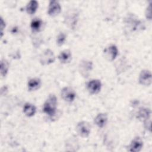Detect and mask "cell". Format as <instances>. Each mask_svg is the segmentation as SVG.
Segmentation results:
<instances>
[{"label":"cell","mask_w":152,"mask_h":152,"mask_svg":"<svg viewBox=\"0 0 152 152\" xmlns=\"http://www.w3.org/2000/svg\"><path fill=\"white\" fill-rule=\"evenodd\" d=\"M57 98L54 94H50L43 104V112L49 117L52 118L56 113Z\"/></svg>","instance_id":"6da1fadb"},{"label":"cell","mask_w":152,"mask_h":152,"mask_svg":"<svg viewBox=\"0 0 152 152\" xmlns=\"http://www.w3.org/2000/svg\"><path fill=\"white\" fill-rule=\"evenodd\" d=\"M78 20V12L77 9H69L66 12L64 17L65 24L70 28L74 29Z\"/></svg>","instance_id":"7a4b0ae2"},{"label":"cell","mask_w":152,"mask_h":152,"mask_svg":"<svg viewBox=\"0 0 152 152\" xmlns=\"http://www.w3.org/2000/svg\"><path fill=\"white\" fill-rule=\"evenodd\" d=\"M55 60V56L52 50L49 49L45 50L40 55L39 61L43 65L53 63Z\"/></svg>","instance_id":"3957f363"},{"label":"cell","mask_w":152,"mask_h":152,"mask_svg":"<svg viewBox=\"0 0 152 152\" xmlns=\"http://www.w3.org/2000/svg\"><path fill=\"white\" fill-rule=\"evenodd\" d=\"M93 68V63L90 61L88 60H82L80 61L78 65V70L81 75L87 78L92 70Z\"/></svg>","instance_id":"277c9868"},{"label":"cell","mask_w":152,"mask_h":152,"mask_svg":"<svg viewBox=\"0 0 152 152\" xmlns=\"http://www.w3.org/2000/svg\"><path fill=\"white\" fill-rule=\"evenodd\" d=\"M76 131L78 134L83 138L88 137L91 131V126L86 121H81L78 123L76 126Z\"/></svg>","instance_id":"5b68a950"},{"label":"cell","mask_w":152,"mask_h":152,"mask_svg":"<svg viewBox=\"0 0 152 152\" xmlns=\"http://www.w3.org/2000/svg\"><path fill=\"white\" fill-rule=\"evenodd\" d=\"M61 95L62 98L65 102L69 103L72 102L76 97V94L74 90L69 87L63 88L61 90Z\"/></svg>","instance_id":"8992f818"},{"label":"cell","mask_w":152,"mask_h":152,"mask_svg":"<svg viewBox=\"0 0 152 152\" xmlns=\"http://www.w3.org/2000/svg\"><path fill=\"white\" fill-rule=\"evenodd\" d=\"M151 73L149 70H142L138 78L140 84L145 86H150L151 84Z\"/></svg>","instance_id":"52a82bcc"},{"label":"cell","mask_w":152,"mask_h":152,"mask_svg":"<svg viewBox=\"0 0 152 152\" xmlns=\"http://www.w3.org/2000/svg\"><path fill=\"white\" fill-rule=\"evenodd\" d=\"M61 11V7L58 1H50L48 7V14L51 17H55L58 15Z\"/></svg>","instance_id":"ba28073f"},{"label":"cell","mask_w":152,"mask_h":152,"mask_svg":"<svg viewBox=\"0 0 152 152\" xmlns=\"http://www.w3.org/2000/svg\"><path fill=\"white\" fill-rule=\"evenodd\" d=\"M102 83L99 80H92L87 84V90L92 94H97L101 90Z\"/></svg>","instance_id":"9c48e42d"},{"label":"cell","mask_w":152,"mask_h":152,"mask_svg":"<svg viewBox=\"0 0 152 152\" xmlns=\"http://www.w3.org/2000/svg\"><path fill=\"white\" fill-rule=\"evenodd\" d=\"M104 54L105 58L108 61H113L118 54V48L115 45H112L104 50Z\"/></svg>","instance_id":"30bf717a"},{"label":"cell","mask_w":152,"mask_h":152,"mask_svg":"<svg viewBox=\"0 0 152 152\" xmlns=\"http://www.w3.org/2000/svg\"><path fill=\"white\" fill-rule=\"evenodd\" d=\"M143 146V141L140 137H135L129 145V150L132 152H138L141 151Z\"/></svg>","instance_id":"8fae6325"},{"label":"cell","mask_w":152,"mask_h":152,"mask_svg":"<svg viewBox=\"0 0 152 152\" xmlns=\"http://www.w3.org/2000/svg\"><path fill=\"white\" fill-rule=\"evenodd\" d=\"M94 122L99 128H103L107 124V115L104 113H99L94 118Z\"/></svg>","instance_id":"7c38bea8"},{"label":"cell","mask_w":152,"mask_h":152,"mask_svg":"<svg viewBox=\"0 0 152 152\" xmlns=\"http://www.w3.org/2000/svg\"><path fill=\"white\" fill-rule=\"evenodd\" d=\"M58 59L62 64H67L70 62L72 59V54L71 51L68 49L64 50L59 53Z\"/></svg>","instance_id":"4fadbf2b"},{"label":"cell","mask_w":152,"mask_h":152,"mask_svg":"<svg viewBox=\"0 0 152 152\" xmlns=\"http://www.w3.org/2000/svg\"><path fill=\"white\" fill-rule=\"evenodd\" d=\"M41 86V80L38 78H33L28 82V89L29 91H36Z\"/></svg>","instance_id":"5bb4252c"},{"label":"cell","mask_w":152,"mask_h":152,"mask_svg":"<svg viewBox=\"0 0 152 152\" xmlns=\"http://www.w3.org/2000/svg\"><path fill=\"white\" fill-rule=\"evenodd\" d=\"M36 112V108L33 104L27 103L23 107V112L28 117H31L34 115Z\"/></svg>","instance_id":"9a60e30c"},{"label":"cell","mask_w":152,"mask_h":152,"mask_svg":"<svg viewBox=\"0 0 152 152\" xmlns=\"http://www.w3.org/2000/svg\"><path fill=\"white\" fill-rule=\"evenodd\" d=\"M38 7V2L36 1H30L26 5V11L29 14H33L37 10Z\"/></svg>","instance_id":"2e32d148"},{"label":"cell","mask_w":152,"mask_h":152,"mask_svg":"<svg viewBox=\"0 0 152 152\" xmlns=\"http://www.w3.org/2000/svg\"><path fill=\"white\" fill-rule=\"evenodd\" d=\"M150 114L151 112L148 109L141 107L138 113V117L141 120H143L144 121L148 118H150Z\"/></svg>","instance_id":"e0dca14e"},{"label":"cell","mask_w":152,"mask_h":152,"mask_svg":"<svg viewBox=\"0 0 152 152\" xmlns=\"http://www.w3.org/2000/svg\"><path fill=\"white\" fill-rule=\"evenodd\" d=\"M42 26V21L39 18L33 19L30 24V27L33 31H38L40 30Z\"/></svg>","instance_id":"ac0fdd59"},{"label":"cell","mask_w":152,"mask_h":152,"mask_svg":"<svg viewBox=\"0 0 152 152\" xmlns=\"http://www.w3.org/2000/svg\"><path fill=\"white\" fill-rule=\"evenodd\" d=\"M8 68L9 64L8 61L5 59H2L1 61V75L2 77H4L6 76L8 71Z\"/></svg>","instance_id":"d6986e66"},{"label":"cell","mask_w":152,"mask_h":152,"mask_svg":"<svg viewBox=\"0 0 152 152\" xmlns=\"http://www.w3.org/2000/svg\"><path fill=\"white\" fill-rule=\"evenodd\" d=\"M65 40H66V34L63 32H61L59 33V34L56 37V44L58 45V46H61L64 43V42H65Z\"/></svg>","instance_id":"ffe728a7"},{"label":"cell","mask_w":152,"mask_h":152,"mask_svg":"<svg viewBox=\"0 0 152 152\" xmlns=\"http://www.w3.org/2000/svg\"><path fill=\"white\" fill-rule=\"evenodd\" d=\"M145 16L146 18L148 20L151 19V4L148 5V7L147 8L145 11Z\"/></svg>","instance_id":"44dd1931"},{"label":"cell","mask_w":152,"mask_h":152,"mask_svg":"<svg viewBox=\"0 0 152 152\" xmlns=\"http://www.w3.org/2000/svg\"><path fill=\"white\" fill-rule=\"evenodd\" d=\"M144 126L147 129L151 131V119H150V118L144 121Z\"/></svg>","instance_id":"7402d4cb"},{"label":"cell","mask_w":152,"mask_h":152,"mask_svg":"<svg viewBox=\"0 0 152 152\" xmlns=\"http://www.w3.org/2000/svg\"><path fill=\"white\" fill-rule=\"evenodd\" d=\"M5 27V23L4 21L3 18H1V36L2 37L3 35V30Z\"/></svg>","instance_id":"603a6c76"}]
</instances>
